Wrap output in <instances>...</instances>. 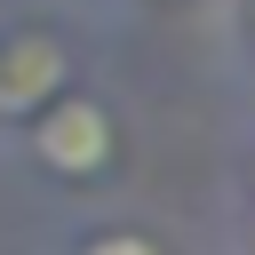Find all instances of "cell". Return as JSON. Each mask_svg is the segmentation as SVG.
Masks as SVG:
<instances>
[{
  "label": "cell",
  "mask_w": 255,
  "mask_h": 255,
  "mask_svg": "<svg viewBox=\"0 0 255 255\" xmlns=\"http://www.w3.org/2000/svg\"><path fill=\"white\" fill-rule=\"evenodd\" d=\"M104 151H112V120H104L88 96H64V104L40 120V159H48V167L88 175V167H104Z\"/></svg>",
  "instance_id": "6da1fadb"
},
{
  "label": "cell",
  "mask_w": 255,
  "mask_h": 255,
  "mask_svg": "<svg viewBox=\"0 0 255 255\" xmlns=\"http://www.w3.org/2000/svg\"><path fill=\"white\" fill-rule=\"evenodd\" d=\"M88 255H159V247H151V239H135V231H112V239H96Z\"/></svg>",
  "instance_id": "7a4b0ae2"
}]
</instances>
